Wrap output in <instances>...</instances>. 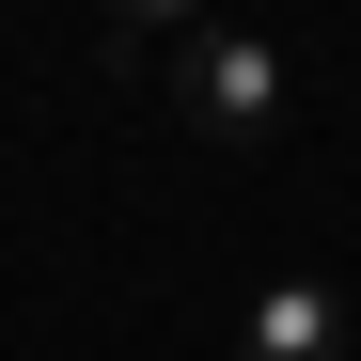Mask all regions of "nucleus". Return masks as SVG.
Returning <instances> with one entry per match:
<instances>
[{
	"label": "nucleus",
	"instance_id": "obj_1",
	"mask_svg": "<svg viewBox=\"0 0 361 361\" xmlns=\"http://www.w3.org/2000/svg\"><path fill=\"white\" fill-rule=\"evenodd\" d=\"M283 47L267 32H189V47H173V110H189V142H220V157H252V142H283Z\"/></svg>",
	"mask_w": 361,
	"mask_h": 361
},
{
	"label": "nucleus",
	"instance_id": "obj_2",
	"mask_svg": "<svg viewBox=\"0 0 361 361\" xmlns=\"http://www.w3.org/2000/svg\"><path fill=\"white\" fill-rule=\"evenodd\" d=\"M235 361H345V298L298 283V267H267L252 314H235Z\"/></svg>",
	"mask_w": 361,
	"mask_h": 361
},
{
	"label": "nucleus",
	"instance_id": "obj_3",
	"mask_svg": "<svg viewBox=\"0 0 361 361\" xmlns=\"http://www.w3.org/2000/svg\"><path fill=\"white\" fill-rule=\"evenodd\" d=\"M189 32H220V0H110V47H157L173 63Z\"/></svg>",
	"mask_w": 361,
	"mask_h": 361
}]
</instances>
